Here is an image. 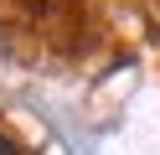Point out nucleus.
<instances>
[{
  "label": "nucleus",
  "instance_id": "1",
  "mask_svg": "<svg viewBox=\"0 0 160 155\" xmlns=\"http://www.w3.org/2000/svg\"><path fill=\"white\" fill-rule=\"evenodd\" d=\"M0 155H16V145H11V140H0Z\"/></svg>",
  "mask_w": 160,
  "mask_h": 155
}]
</instances>
